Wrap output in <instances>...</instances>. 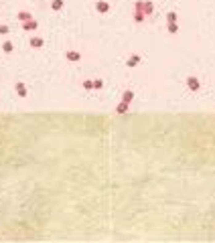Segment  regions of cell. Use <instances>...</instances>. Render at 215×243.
<instances>
[{
  "instance_id": "6da1fadb",
  "label": "cell",
  "mask_w": 215,
  "mask_h": 243,
  "mask_svg": "<svg viewBox=\"0 0 215 243\" xmlns=\"http://www.w3.org/2000/svg\"><path fill=\"white\" fill-rule=\"evenodd\" d=\"M4 51H6V53H10V51H12V45H10V43H4Z\"/></svg>"
}]
</instances>
